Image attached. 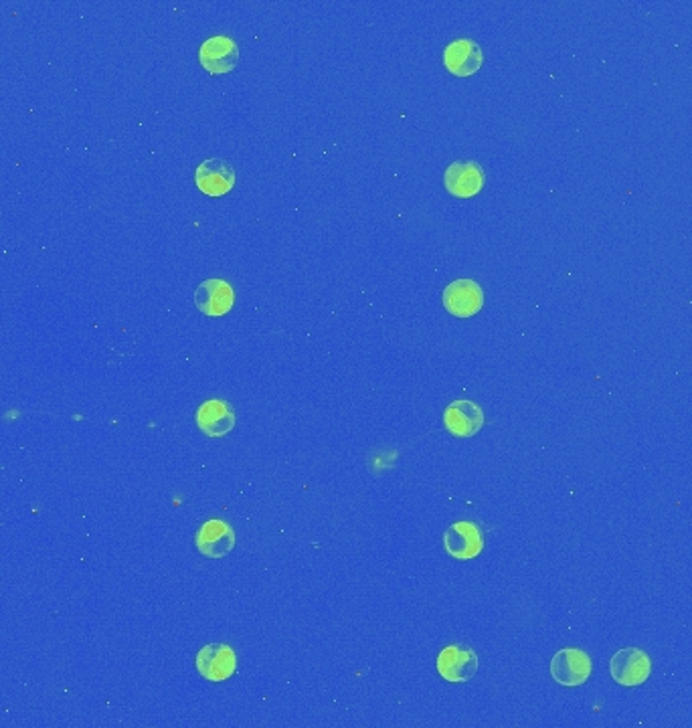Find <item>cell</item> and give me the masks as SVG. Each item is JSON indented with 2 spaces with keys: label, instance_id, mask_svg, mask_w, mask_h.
<instances>
[{
  "label": "cell",
  "instance_id": "2",
  "mask_svg": "<svg viewBox=\"0 0 692 728\" xmlns=\"http://www.w3.org/2000/svg\"><path fill=\"white\" fill-rule=\"evenodd\" d=\"M446 553L458 561H470L484 551V536L474 522H454L444 532Z\"/></svg>",
  "mask_w": 692,
  "mask_h": 728
},
{
  "label": "cell",
  "instance_id": "7",
  "mask_svg": "<svg viewBox=\"0 0 692 728\" xmlns=\"http://www.w3.org/2000/svg\"><path fill=\"white\" fill-rule=\"evenodd\" d=\"M199 61L213 75L229 73L239 63V47L225 35L209 37L199 49Z\"/></svg>",
  "mask_w": 692,
  "mask_h": 728
},
{
  "label": "cell",
  "instance_id": "14",
  "mask_svg": "<svg viewBox=\"0 0 692 728\" xmlns=\"http://www.w3.org/2000/svg\"><path fill=\"white\" fill-rule=\"evenodd\" d=\"M197 425L209 437H223L235 427V411L227 401L211 399L197 409Z\"/></svg>",
  "mask_w": 692,
  "mask_h": 728
},
{
  "label": "cell",
  "instance_id": "13",
  "mask_svg": "<svg viewBox=\"0 0 692 728\" xmlns=\"http://www.w3.org/2000/svg\"><path fill=\"white\" fill-rule=\"evenodd\" d=\"M444 425L456 437H472L484 425V411L472 401H454L444 413Z\"/></svg>",
  "mask_w": 692,
  "mask_h": 728
},
{
  "label": "cell",
  "instance_id": "6",
  "mask_svg": "<svg viewBox=\"0 0 692 728\" xmlns=\"http://www.w3.org/2000/svg\"><path fill=\"white\" fill-rule=\"evenodd\" d=\"M444 185L458 199L476 197L484 187V170L478 162H454L444 172Z\"/></svg>",
  "mask_w": 692,
  "mask_h": 728
},
{
  "label": "cell",
  "instance_id": "4",
  "mask_svg": "<svg viewBox=\"0 0 692 728\" xmlns=\"http://www.w3.org/2000/svg\"><path fill=\"white\" fill-rule=\"evenodd\" d=\"M551 676L557 684L565 688H577L585 684L591 676V658L577 648L561 650L553 656Z\"/></svg>",
  "mask_w": 692,
  "mask_h": 728
},
{
  "label": "cell",
  "instance_id": "1",
  "mask_svg": "<svg viewBox=\"0 0 692 728\" xmlns=\"http://www.w3.org/2000/svg\"><path fill=\"white\" fill-rule=\"evenodd\" d=\"M610 672H612V678L616 680V684L626 686V688H634V686L644 684L650 678L652 662H650V656L644 650L626 648V650H620L612 658Z\"/></svg>",
  "mask_w": 692,
  "mask_h": 728
},
{
  "label": "cell",
  "instance_id": "10",
  "mask_svg": "<svg viewBox=\"0 0 692 728\" xmlns=\"http://www.w3.org/2000/svg\"><path fill=\"white\" fill-rule=\"evenodd\" d=\"M235 546V532L223 520H209L197 532V549L209 559L227 557Z\"/></svg>",
  "mask_w": 692,
  "mask_h": 728
},
{
  "label": "cell",
  "instance_id": "5",
  "mask_svg": "<svg viewBox=\"0 0 692 728\" xmlns=\"http://www.w3.org/2000/svg\"><path fill=\"white\" fill-rule=\"evenodd\" d=\"M438 672L444 680H448L452 684L468 682L478 672V656L468 646H462V644L448 646L438 656Z\"/></svg>",
  "mask_w": 692,
  "mask_h": 728
},
{
  "label": "cell",
  "instance_id": "3",
  "mask_svg": "<svg viewBox=\"0 0 692 728\" xmlns=\"http://www.w3.org/2000/svg\"><path fill=\"white\" fill-rule=\"evenodd\" d=\"M444 308L456 318H472L484 306V290L474 280H456L442 294Z\"/></svg>",
  "mask_w": 692,
  "mask_h": 728
},
{
  "label": "cell",
  "instance_id": "8",
  "mask_svg": "<svg viewBox=\"0 0 692 728\" xmlns=\"http://www.w3.org/2000/svg\"><path fill=\"white\" fill-rule=\"evenodd\" d=\"M197 670L211 682L229 680L237 670V656L225 644H209L197 654Z\"/></svg>",
  "mask_w": 692,
  "mask_h": 728
},
{
  "label": "cell",
  "instance_id": "12",
  "mask_svg": "<svg viewBox=\"0 0 692 728\" xmlns=\"http://www.w3.org/2000/svg\"><path fill=\"white\" fill-rule=\"evenodd\" d=\"M195 304L205 316H225L235 304V292L225 280H207L197 288Z\"/></svg>",
  "mask_w": 692,
  "mask_h": 728
},
{
  "label": "cell",
  "instance_id": "9",
  "mask_svg": "<svg viewBox=\"0 0 692 728\" xmlns=\"http://www.w3.org/2000/svg\"><path fill=\"white\" fill-rule=\"evenodd\" d=\"M195 182L201 193L209 197H223L235 185V170L229 162L221 158H211L199 164Z\"/></svg>",
  "mask_w": 692,
  "mask_h": 728
},
{
  "label": "cell",
  "instance_id": "11",
  "mask_svg": "<svg viewBox=\"0 0 692 728\" xmlns=\"http://www.w3.org/2000/svg\"><path fill=\"white\" fill-rule=\"evenodd\" d=\"M484 63L482 47L472 39L452 41L444 51V65L458 77H470L480 71Z\"/></svg>",
  "mask_w": 692,
  "mask_h": 728
}]
</instances>
